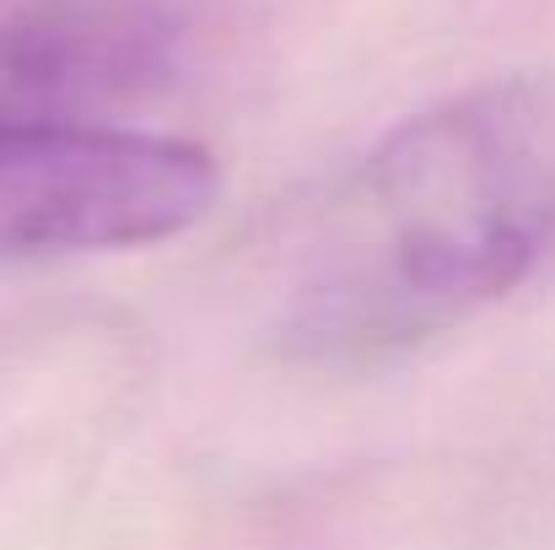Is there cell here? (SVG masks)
Segmentation results:
<instances>
[{
    "mask_svg": "<svg viewBox=\"0 0 555 550\" xmlns=\"http://www.w3.org/2000/svg\"><path fill=\"white\" fill-rule=\"evenodd\" d=\"M555 243V81L507 76L377 141L313 232L308 351H388L507 297Z\"/></svg>",
    "mask_w": 555,
    "mask_h": 550,
    "instance_id": "6da1fadb",
    "label": "cell"
},
{
    "mask_svg": "<svg viewBox=\"0 0 555 550\" xmlns=\"http://www.w3.org/2000/svg\"><path fill=\"white\" fill-rule=\"evenodd\" d=\"M216 189V163L189 141L119 125L0 130V259L163 243Z\"/></svg>",
    "mask_w": 555,
    "mask_h": 550,
    "instance_id": "7a4b0ae2",
    "label": "cell"
},
{
    "mask_svg": "<svg viewBox=\"0 0 555 550\" xmlns=\"http://www.w3.org/2000/svg\"><path fill=\"white\" fill-rule=\"evenodd\" d=\"M184 0H0V130L103 125L168 87Z\"/></svg>",
    "mask_w": 555,
    "mask_h": 550,
    "instance_id": "3957f363",
    "label": "cell"
}]
</instances>
